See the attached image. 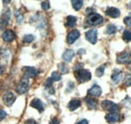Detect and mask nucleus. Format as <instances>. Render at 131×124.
<instances>
[{"instance_id":"1","label":"nucleus","mask_w":131,"mask_h":124,"mask_svg":"<svg viewBox=\"0 0 131 124\" xmlns=\"http://www.w3.org/2000/svg\"><path fill=\"white\" fill-rule=\"evenodd\" d=\"M75 75H76L77 80L80 83H85V82H88L89 80H91V73L87 70H84V69L78 70Z\"/></svg>"},{"instance_id":"2","label":"nucleus","mask_w":131,"mask_h":124,"mask_svg":"<svg viewBox=\"0 0 131 124\" xmlns=\"http://www.w3.org/2000/svg\"><path fill=\"white\" fill-rule=\"evenodd\" d=\"M28 88H29V85H28V80L23 78L16 86V91L19 94H24L28 91Z\"/></svg>"},{"instance_id":"3","label":"nucleus","mask_w":131,"mask_h":124,"mask_svg":"<svg viewBox=\"0 0 131 124\" xmlns=\"http://www.w3.org/2000/svg\"><path fill=\"white\" fill-rule=\"evenodd\" d=\"M87 22L90 25H98V24H101L103 22V17L97 13H92L87 18Z\"/></svg>"},{"instance_id":"4","label":"nucleus","mask_w":131,"mask_h":124,"mask_svg":"<svg viewBox=\"0 0 131 124\" xmlns=\"http://www.w3.org/2000/svg\"><path fill=\"white\" fill-rule=\"evenodd\" d=\"M131 62V53L130 51H123L117 57V63L119 64H127Z\"/></svg>"},{"instance_id":"5","label":"nucleus","mask_w":131,"mask_h":124,"mask_svg":"<svg viewBox=\"0 0 131 124\" xmlns=\"http://www.w3.org/2000/svg\"><path fill=\"white\" fill-rule=\"evenodd\" d=\"M15 99H16L15 95L12 93V92H10V91L6 92V93L3 95V102H4L7 106H11V105L14 103Z\"/></svg>"},{"instance_id":"6","label":"nucleus","mask_w":131,"mask_h":124,"mask_svg":"<svg viewBox=\"0 0 131 124\" xmlns=\"http://www.w3.org/2000/svg\"><path fill=\"white\" fill-rule=\"evenodd\" d=\"M102 106L105 110H108L109 112H117L118 111V106L113 103L112 101L109 100H105L102 102Z\"/></svg>"},{"instance_id":"7","label":"nucleus","mask_w":131,"mask_h":124,"mask_svg":"<svg viewBox=\"0 0 131 124\" xmlns=\"http://www.w3.org/2000/svg\"><path fill=\"white\" fill-rule=\"evenodd\" d=\"M79 37H80V31L79 30L74 29V30L70 31V32H69V34H68V38H67L68 44H70V45L74 44V43H75Z\"/></svg>"},{"instance_id":"8","label":"nucleus","mask_w":131,"mask_h":124,"mask_svg":"<svg viewBox=\"0 0 131 124\" xmlns=\"http://www.w3.org/2000/svg\"><path fill=\"white\" fill-rule=\"evenodd\" d=\"M86 38L93 45L96 44L97 42V30L96 29H90L86 32Z\"/></svg>"},{"instance_id":"9","label":"nucleus","mask_w":131,"mask_h":124,"mask_svg":"<svg viewBox=\"0 0 131 124\" xmlns=\"http://www.w3.org/2000/svg\"><path fill=\"white\" fill-rule=\"evenodd\" d=\"M2 38L6 43H10L15 39V33L12 30H5L2 34Z\"/></svg>"},{"instance_id":"10","label":"nucleus","mask_w":131,"mask_h":124,"mask_svg":"<svg viewBox=\"0 0 131 124\" xmlns=\"http://www.w3.org/2000/svg\"><path fill=\"white\" fill-rule=\"evenodd\" d=\"M23 74H24V78L25 79L33 78L36 75V70L34 68H32V67H25L23 69Z\"/></svg>"},{"instance_id":"11","label":"nucleus","mask_w":131,"mask_h":124,"mask_svg":"<svg viewBox=\"0 0 131 124\" xmlns=\"http://www.w3.org/2000/svg\"><path fill=\"white\" fill-rule=\"evenodd\" d=\"M106 120L109 123H115L119 120V113L118 112H110L106 115Z\"/></svg>"},{"instance_id":"12","label":"nucleus","mask_w":131,"mask_h":124,"mask_svg":"<svg viewBox=\"0 0 131 124\" xmlns=\"http://www.w3.org/2000/svg\"><path fill=\"white\" fill-rule=\"evenodd\" d=\"M88 94L91 95V96H94V97H99V96H101V94H102V89H101L99 86L95 85V86H93V87L88 91Z\"/></svg>"},{"instance_id":"13","label":"nucleus","mask_w":131,"mask_h":124,"mask_svg":"<svg viewBox=\"0 0 131 124\" xmlns=\"http://www.w3.org/2000/svg\"><path fill=\"white\" fill-rule=\"evenodd\" d=\"M30 106L33 107V108L37 109L39 112H42L43 111V104L42 102L39 100V99H33L30 103Z\"/></svg>"},{"instance_id":"14","label":"nucleus","mask_w":131,"mask_h":124,"mask_svg":"<svg viewBox=\"0 0 131 124\" xmlns=\"http://www.w3.org/2000/svg\"><path fill=\"white\" fill-rule=\"evenodd\" d=\"M80 106H81V100H79V99H72L70 101L69 105H68V107H69V109L71 111L76 110L77 108H79Z\"/></svg>"},{"instance_id":"15","label":"nucleus","mask_w":131,"mask_h":124,"mask_svg":"<svg viewBox=\"0 0 131 124\" xmlns=\"http://www.w3.org/2000/svg\"><path fill=\"white\" fill-rule=\"evenodd\" d=\"M106 14L108 16H110V17L116 18V17H118L120 15V11H119V9H117L115 7H109L106 10Z\"/></svg>"},{"instance_id":"16","label":"nucleus","mask_w":131,"mask_h":124,"mask_svg":"<svg viewBox=\"0 0 131 124\" xmlns=\"http://www.w3.org/2000/svg\"><path fill=\"white\" fill-rule=\"evenodd\" d=\"M74 56H75V53H74L73 49H67L63 55V59H64L65 62H70V61H72Z\"/></svg>"},{"instance_id":"17","label":"nucleus","mask_w":131,"mask_h":124,"mask_svg":"<svg viewBox=\"0 0 131 124\" xmlns=\"http://www.w3.org/2000/svg\"><path fill=\"white\" fill-rule=\"evenodd\" d=\"M77 23V18L75 16H68L67 17V22H66V25L68 27H73L75 26Z\"/></svg>"},{"instance_id":"18","label":"nucleus","mask_w":131,"mask_h":124,"mask_svg":"<svg viewBox=\"0 0 131 124\" xmlns=\"http://www.w3.org/2000/svg\"><path fill=\"white\" fill-rule=\"evenodd\" d=\"M86 104H87V106L89 107V108L91 109H95L97 108V101L96 100H94V99H92V98H86Z\"/></svg>"},{"instance_id":"19","label":"nucleus","mask_w":131,"mask_h":124,"mask_svg":"<svg viewBox=\"0 0 131 124\" xmlns=\"http://www.w3.org/2000/svg\"><path fill=\"white\" fill-rule=\"evenodd\" d=\"M72 6L75 10H80L83 6V0H72Z\"/></svg>"},{"instance_id":"20","label":"nucleus","mask_w":131,"mask_h":124,"mask_svg":"<svg viewBox=\"0 0 131 124\" xmlns=\"http://www.w3.org/2000/svg\"><path fill=\"white\" fill-rule=\"evenodd\" d=\"M112 80H113L114 83H118L121 80V72L116 71L115 73H113L112 74Z\"/></svg>"},{"instance_id":"21","label":"nucleus","mask_w":131,"mask_h":124,"mask_svg":"<svg viewBox=\"0 0 131 124\" xmlns=\"http://www.w3.org/2000/svg\"><path fill=\"white\" fill-rule=\"evenodd\" d=\"M33 39H34V36L32 34H26L23 36V43H25V44H30Z\"/></svg>"},{"instance_id":"22","label":"nucleus","mask_w":131,"mask_h":124,"mask_svg":"<svg viewBox=\"0 0 131 124\" xmlns=\"http://www.w3.org/2000/svg\"><path fill=\"white\" fill-rule=\"evenodd\" d=\"M117 30V28H116V26L113 25V24H109L108 26H107V29H106V32L108 33V34H113L115 33Z\"/></svg>"},{"instance_id":"23","label":"nucleus","mask_w":131,"mask_h":124,"mask_svg":"<svg viewBox=\"0 0 131 124\" xmlns=\"http://www.w3.org/2000/svg\"><path fill=\"white\" fill-rule=\"evenodd\" d=\"M123 39L125 42H131V31L129 30H125L123 33Z\"/></svg>"},{"instance_id":"24","label":"nucleus","mask_w":131,"mask_h":124,"mask_svg":"<svg viewBox=\"0 0 131 124\" xmlns=\"http://www.w3.org/2000/svg\"><path fill=\"white\" fill-rule=\"evenodd\" d=\"M61 74H59L58 72H53L52 74H51V77L50 79L52 80V81H60L61 80Z\"/></svg>"},{"instance_id":"25","label":"nucleus","mask_w":131,"mask_h":124,"mask_svg":"<svg viewBox=\"0 0 131 124\" xmlns=\"http://www.w3.org/2000/svg\"><path fill=\"white\" fill-rule=\"evenodd\" d=\"M104 71H105V66L99 67L98 69H97V71H96V75H97L98 77H101V76L104 74Z\"/></svg>"},{"instance_id":"26","label":"nucleus","mask_w":131,"mask_h":124,"mask_svg":"<svg viewBox=\"0 0 131 124\" xmlns=\"http://www.w3.org/2000/svg\"><path fill=\"white\" fill-rule=\"evenodd\" d=\"M59 67H60V71H61V73H63V74H67V73L69 72V69L67 68V66L64 65V64H60V65H59Z\"/></svg>"},{"instance_id":"27","label":"nucleus","mask_w":131,"mask_h":124,"mask_svg":"<svg viewBox=\"0 0 131 124\" xmlns=\"http://www.w3.org/2000/svg\"><path fill=\"white\" fill-rule=\"evenodd\" d=\"M15 17H16V20L18 23H21L22 20H23V15L19 12V11H15Z\"/></svg>"},{"instance_id":"28","label":"nucleus","mask_w":131,"mask_h":124,"mask_svg":"<svg viewBox=\"0 0 131 124\" xmlns=\"http://www.w3.org/2000/svg\"><path fill=\"white\" fill-rule=\"evenodd\" d=\"M7 22H8V21H7L6 19H4L3 17H1V18H0V30H1V29H2L6 24H7Z\"/></svg>"},{"instance_id":"29","label":"nucleus","mask_w":131,"mask_h":124,"mask_svg":"<svg viewBox=\"0 0 131 124\" xmlns=\"http://www.w3.org/2000/svg\"><path fill=\"white\" fill-rule=\"evenodd\" d=\"M124 83H125V85H127V86H131V75H126Z\"/></svg>"},{"instance_id":"30","label":"nucleus","mask_w":131,"mask_h":124,"mask_svg":"<svg viewBox=\"0 0 131 124\" xmlns=\"http://www.w3.org/2000/svg\"><path fill=\"white\" fill-rule=\"evenodd\" d=\"M124 23L128 26V27H131V17L128 16V17H125L124 18Z\"/></svg>"},{"instance_id":"31","label":"nucleus","mask_w":131,"mask_h":124,"mask_svg":"<svg viewBox=\"0 0 131 124\" xmlns=\"http://www.w3.org/2000/svg\"><path fill=\"white\" fill-rule=\"evenodd\" d=\"M41 8L43 9V10H48L49 8V4L48 1H43L42 3H41Z\"/></svg>"},{"instance_id":"32","label":"nucleus","mask_w":131,"mask_h":124,"mask_svg":"<svg viewBox=\"0 0 131 124\" xmlns=\"http://www.w3.org/2000/svg\"><path fill=\"white\" fill-rule=\"evenodd\" d=\"M5 116H6V112L3 109L0 108V120L3 119V118H5Z\"/></svg>"},{"instance_id":"33","label":"nucleus","mask_w":131,"mask_h":124,"mask_svg":"<svg viewBox=\"0 0 131 124\" xmlns=\"http://www.w3.org/2000/svg\"><path fill=\"white\" fill-rule=\"evenodd\" d=\"M25 124H37L33 119H28V120H26L25 121Z\"/></svg>"},{"instance_id":"34","label":"nucleus","mask_w":131,"mask_h":124,"mask_svg":"<svg viewBox=\"0 0 131 124\" xmlns=\"http://www.w3.org/2000/svg\"><path fill=\"white\" fill-rule=\"evenodd\" d=\"M49 124H60V123H59V120H58V119L53 118V119L50 121V123H49Z\"/></svg>"},{"instance_id":"35","label":"nucleus","mask_w":131,"mask_h":124,"mask_svg":"<svg viewBox=\"0 0 131 124\" xmlns=\"http://www.w3.org/2000/svg\"><path fill=\"white\" fill-rule=\"evenodd\" d=\"M77 124H88V120H86V119H83L81 121H79Z\"/></svg>"},{"instance_id":"36","label":"nucleus","mask_w":131,"mask_h":124,"mask_svg":"<svg viewBox=\"0 0 131 124\" xmlns=\"http://www.w3.org/2000/svg\"><path fill=\"white\" fill-rule=\"evenodd\" d=\"M10 1H11V0H3V3L8 4V3H10Z\"/></svg>"},{"instance_id":"37","label":"nucleus","mask_w":131,"mask_h":124,"mask_svg":"<svg viewBox=\"0 0 131 124\" xmlns=\"http://www.w3.org/2000/svg\"><path fill=\"white\" fill-rule=\"evenodd\" d=\"M2 73H3V68L0 66V76H1V74H2Z\"/></svg>"},{"instance_id":"38","label":"nucleus","mask_w":131,"mask_h":124,"mask_svg":"<svg viewBox=\"0 0 131 124\" xmlns=\"http://www.w3.org/2000/svg\"><path fill=\"white\" fill-rule=\"evenodd\" d=\"M130 70H131V64H130Z\"/></svg>"}]
</instances>
